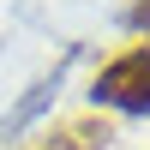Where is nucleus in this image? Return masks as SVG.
<instances>
[{"label":"nucleus","mask_w":150,"mask_h":150,"mask_svg":"<svg viewBox=\"0 0 150 150\" xmlns=\"http://www.w3.org/2000/svg\"><path fill=\"white\" fill-rule=\"evenodd\" d=\"M96 102L120 108V114H150V42L114 54L102 72H96Z\"/></svg>","instance_id":"1"},{"label":"nucleus","mask_w":150,"mask_h":150,"mask_svg":"<svg viewBox=\"0 0 150 150\" xmlns=\"http://www.w3.org/2000/svg\"><path fill=\"white\" fill-rule=\"evenodd\" d=\"M102 144H108V120L102 114H78L66 126H54L36 150H102Z\"/></svg>","instance_id":"2"},{"label":"nucleus","mask_w":150,"mask_h":150,"mask_svg":"<svg viewBox=\"0 0 150 150\" xmlns=\"http://www.w3.org/2000/svg\"><path fill=\"white\" fill-rule=\"evenodd\" d=\"M132 24H138V30H150V0H132Z\"/></svg>","instance_id":"3"}]
</instances>
